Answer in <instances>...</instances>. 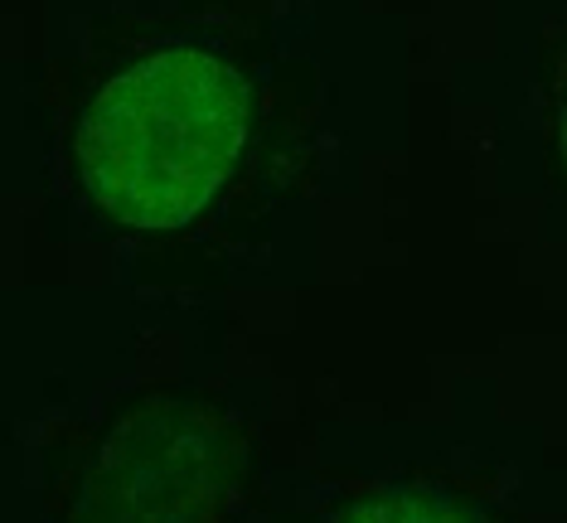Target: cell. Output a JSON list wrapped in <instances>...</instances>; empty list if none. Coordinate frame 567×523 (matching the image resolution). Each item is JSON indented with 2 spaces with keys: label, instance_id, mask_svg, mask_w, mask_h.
I'll return each instance as SVG.
<instances>
[{
  "label": "cell",
  "instance_id": "obj_1",
  "mask_svg": "<svg viewBox=\"0 0 567 523\" xmlns=\"http://www.w3.org/2000/svg\"><path fill=\"white\" fill-rule=\"evenodd\" d=\"M248 136V87L214 49L156 44L93 83L73 122V165L97 213L132 228L195 219Z\"/></svg>",
  "mask_w": 567,
  "mask_h": 523
},
{
  "label": "cell",
  "instance_id": "obj_2",
  "mask_svg": "<svg viewBox=\"0 0 567 523\" xmlns=\"http://www.w3.org/2000/svg\"><path fill=\"white\" fill-rule=\"evenodd\" d=\"M248 427L209 393H141L102 422L54 490L59 523H234Z\"/></svg>",
  "mask_w": 567,
  "mask_h": 523
},
{
  "label": "cell",
  "instance_id": "obj_3",
  "mask_svg": "<svg viewBox=\"0 0 567 523\" xmlns=\"http://www.w3.org/2000/svg\"><path fill=\"white\" fill-rule=\"evenodd\" d=\"M330 523H489V514L446 490H373L334 509Z\"/></svg>",
  "mask_w": 567,
  "mask_h": 523
},
{
  "label": "cell",
  "instance_id": "obj_4",
  "mask_svg": "<svg viewBox=\"0 0 567 523\" xmlns=\"http://www.w3.org/2000/svg\"><path fill=\"white\" fill-rule=\"evenodd\" d=\"M553 150H558V160L567 170V73L558 83V107H553Z\"/></svg>",
  "mask_w": 567,
  "mask_h": 523
}]
</instances>
